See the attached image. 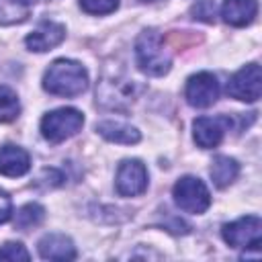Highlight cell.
Listing matches in <instances>:
<instances>
[{
    "instance_id": "cell-11",
    "label": "cell",
    "mask_w": 262,
    "mask_h": 262,
    "mask_svg": "<svg viewBox=\"0 0 262 262\" xmlns=\"http://www.w3.org/2000/svg\"><path fill=\"white\" fill-rule=\"evenodd\" d=\"M63 37H66V27L63 25L45 20L25 39V43H27V47L31 51L43 53V51H49V49L57 47L63 41Z\"/></svg>"
},
{
    "instance_id": "cell-10",
    "label": "cell",
    "mask_w": 262,
    "mask_h": 262,
    "mask_svg": "<svg viewBox=\"0 0 262 262\" xmlns=\"http://www.w3.org/2000/svg\"><path fill=\"white\" fill-rule=\"evenodd\" d=\"M219 98V82L209 72H199L186 82V100L192 106L205 108Z\"/></svg>"
},
{
    "instance_id": "cell-13",
    "label": "cell",
    "mask_w": 262,
    "mask_h": 262,
    "mask_svg": "<svg viewBox=\"0 0 262 262\" xmlns=\"http://www.w3.org/2000/svg\"><path fill=\"white\" fill-rule=\"evenodd\" d=\"M29 168H31V158L23 147L18 145L0 147V174L16 178L29 172Z\"/></svg>"
},
{
    "instance_id": "cell-22",
    "label": "cell",
    "mask_w": 262,
    "mask_h": 262,
    "mask_svg": "<svg viewBox=\"0 0 262 262\" xmlns=\"http://www.w3.org/2000/svg\"><path fill=\"white\" fill-rule=\"evenodd\" d=\"M29 252L18 242H8L0 248V260H29Z\"/></svg>"
},
{
    "instance_id": "cell-16",
    "label": "cell",
    "mask_w": 262,
    "mask_h": 262,
    "mask_svg": "<svg viewBox=\"0 0 262 262\" xmlns=\"http://www.w3.org/2000/svg\"><path fill=\"white\" fill-rule=\"evenodd\" d=\"M239 174V166L233 158H227V156H217L213 160V166H211V178L215 182V186L219 188H225L229 186Z\"/></svg>"
},
{
    "instance_id": "cell-3",
    "label": "cell",
    "mask_w": 262,
    "mask_h": 262,
    "mask_svg": "<svg viewBox=\"0 0 262 262\" xmlns=\"http://www.w3.org/2000/svg\"><path fill=\"white\" fill-rule=\"evenodd\" d=\"M141 90L143 86L137 80H131L125 74L113 72L100 78L98 88H96V100L106 108L123 111L141 94Z\"/></svg>"
},
{
    "instance_id": "cell-12",
    "label": "cell",
    "mask_w": 262,
    "mask_h": 262,
    "mask_svg": "<svg viewBox=\"0 0 262 262\" xmlns=\"http://www.w3.org/2000/svg\"><path fill=\"white\" fill-rule=\"evenodd\" d=\"M39 254L45 260H74L76 248L63 233H49L39 242Z\"/></svg>"
},
{
    "instance_id": "cell-6",
    "label": "cell",
    "mask_w": 262,
    "mask_h": 262,
    "mask_svg": "<svg viewBox=\"0 0 262 262\" xmlns=\"http://www.w3.org/2000/svg\"><path fill=\"white\" fill-rule=\"evenodd\" d=\"M223 239L231 248H244V250H258L262 242V221L256 215L242 217L233 223L223 225Z\"/></svg>"
},
{
    "instance_id": "cell-15",
    "label": "cell",
    "mask_w": 262,
    "mask_h": 262,
    "mask_svg": "<svg viewBox=\"0 0 262 262\" xmlns=\"http://www.w3.org/2000/svg\"><path fill=\"white\" fill-rule=\"evenodd\" d=\"M96 131L108 139V141H115V143H125V145H131V143H137L141 139L139 131L131 125H125V123H119V121H102L96 125Z\"/></svg>"
},
{
    "instance_id": "cell-20",
    "label": "cell",
    "mask_w": 262,
    "mask_h": 262,
    "mask_svg": "<svg viewBox=\"0 0 262 262\" xmlns=\"http://www.w3.org/2000/svg\"><path fill=\"white\" fill-rule=\"evenodd\" d=\"M190 14H192V18H196V20H203V23H215V16H217V4H215V0H199V2L190 8Z\"/></svg>"
},
{
    "instance_id": "cell-18",
    "label": "cell",
    "mask_w": 262,
    "mask_h": 262,
    "mask_svg": "<svg viewBox=\"0 0 262 262\" xmlns=\"http://www.w3.org/2000/svg\"><path fill=\"white\" fill-rule=\"evenodd\" d=\"M18 113H20V104L16 92L8 86H0V123L14 121Z\"/></svg>"
},
{
    "instance_id": "cell-21",
    "label": "cell",
    "mask_w": 262,
    "mask_h": 262,
    "mask_svg": "<svg viewBox=\"0 0 262 262\" xmlns=\"http://www.w3.org/2000/svg\"><path fill=\"white\" fill-rule=\"evenodd\" d=\"M80 6L88 14H108L119 6V0H80Z\"/></svg>"
},
{
    "instance_id": "cell-23",
    "label": "cell",
    "mask_w": 262,
    "mask_h": 262,
    "mask_svg": "<svg viewBox=\"0 0 262 262\" xmlns=\"http://www.w3.org/2000/svg\"><path fill=\"white\" fill-rule=\"evenodd\" d=\"M10 215H12V201H10L8 192L0 188V223L8 221Z\"/></svg>"
},
{
    "instance_id": "cell-14",
    "label": "cell",
    "mask_w": 262,
    "mask_h": 262,
    "mask_svg": "<svg viewBox=\"0 0 262 262\" xmlns=\"http://www.w3.org/2000/svg\"><path fill=\"white\" fill-rule=\"evenodd\" d=\"M258 12L256 0H225L221 6V16L227 25L233 27H246L254 20Z\"/></svg>"
},
{
    "instance_id": "cell-17",
    "label": "cell",
    "mask_w": 262,
    "mask_h": 262,
    "mask_svg": "<svg viewBox=\"0 0 262 262\" xmlns=\"http://www.w3.org/2000/svg\"><path fill=\"white\" fill-rule=\"evenodd\" d=\"M43 217H45V209H43L41 205H37V203H29V205H25V207L18 209L14 225H16L18 229L27 231V229H31V227H37V225L43 221Z\"/></svg>"
},
{
    "instance_id": "cell-8",
    "label": "cell",
    "mask_w": 262,
    "mask_h": 262,
    "mask_svg": "<svg viewBox=\"0 0 262 262\" xmlns=\"http://www.w3.org/2000/svg\"><path fill=\"white\" fill-rule=\"evenodd\" d=\"M233 125V119L227 115H219V117H199L192 123L194 129V141L199 147L203 149H211L217 147L225 135V131H229Z\"/></svg>"
},
{
    "instance_id": "cell-25",
    "label": "cell",
    "mask_w": 262,
    "mask_h": 262,
    "mask_svg": "<svg viewBox=\"0 0 262 262\" xmlns=\"http://www.w3.org/2000/svg\"><path fill=\"white\" fill-rule=\"evenodd\" d=\"M37 2H39V0H37Z\"/></svg>"
},
{
    "instance_id": "cell-7",
    "label": "cell",
    "mask_w": 262,
    "mask_h": 262,
    "mask_svg": "<svg viewBox=\"0 0 262 262\" xmlns=\"http://www.w3.org/2000/svg\"><path fill=\"white\" fill-rule=\"evenodd\" d=\"M262 92V72L258 63H248L239 72L231 76L227 82V94L244 100V102H256Z\"/></svg>"
},
{
    "instance_id": "cell-2",
    "label": "cell",
    "mask_w": 262,
    "mask_h": 262,
    "mask_svg": "<svg viewBox=\"0 0 262 262\" xmlns=\"http://www.w3.org/2000/svg\"><path fill=\"white\" fill-rule=\"evenodd\" d=\"M135 59L139 70L149 76H164L172 63V57L164 47V37L154 29H147L137 37Z\"/></svg>"
},
{
    "instance_id": "cell-9",
    "label": "cell",
    "mask_w": 262,
    "mask_h": 262,
    "mask_svg": "<svg viewBox=\"0 0 262 262\" xmlns=\"http://www.w3.org/2000/svg\"><path fill=\"white\" fill-rule=\"evenodd\" d=\"M117 192L121 196H137L147 188V170L139 160H125L117 170Z\"/></svg>"
},
{
    "instance_id": "cell-24",
    "label": "cell",
    "mask_w": 262,
    "mask_h": 262,
    "mask_svg": "<svg viewBox=\"0 0 262 262\" xmlns=\"http://www.w3.org/2000/svg\"><path fill=\"white\" fill-rule=\"evenodd\" d=\"M143 2H156V0H143Z\"/></svg>"
},
{
    "instance_id": "cell-1",
    "label": "cell",
    "mask_w": 262,
    "mask_h": 262,
    "mask_svg": "<svg viewBox=\"0 0 262 262\" xmlns=\"http://www.w3.org/2000/svg\"><path fill=\"white\" fill-rule=\"evenodd\" d=\"M43 88L49 94L72 98L88 88V74L78 61L55 59L43 76Z\"/></svg>"
},
{
    "instance_id": "cell-5",
    "label": "cell",
    "mask_w": 262,
    "mask_h": 262,
    "mask_svg": "<svg viewBox=\"0 0 262 262\" xmlns=\"http://www.w3.org/2000/svg\"><path fill=\"white\" fill-rule=\"evenodd\" d=\"M174 201L176 205L186 211V213H205L211 205V196H209V190L207 186L203 184L201 178H194V176H182L176 184H174Z\"/></svg>"
},
{
    "instance_id": "cell-4",
    "label": "cell",
    "mask_w": 262,
    "mask_h": 262,
    "mask_svg": "<svg viewBox=\"0 0 262 262\" xmlns=\"http://www.w3.org/2000/svg\"><path fill=\"white\" fill-rule=\"evenodd\" d=\"M84 125V115L78 108H57L47 113L41 119V133L47 141L59 143L72 135H76Z\"/></svg>"
},
{
    "instance_id": "cell-19",
    "label": "cell",
    "mask_w": 262,
    "mask_h": 262,
    "mask_svg": "<svg viewBox=\"0 0 262 262\" xmlns=\"http://www.w3.org/2000/svg\"><path fill=\"white\" fill-rule=\"evenodd\" d=\"M29 14L27 6L14 4L12 0H0V25H12L25 20Z\"/></svg>"
}]
</instances>
